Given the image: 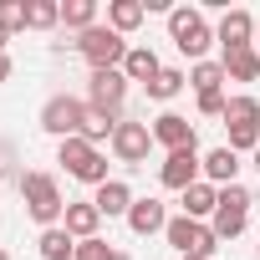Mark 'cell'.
I'll return each instance as SVG.
<instances>
[{
    "label": "cell",
    "instance_id": "cell-1",
    "mask_svg": "<svg viewBox=\"0 0 260 260\" xmlns=\"http://www.w3.org/2000/svg\"><path fill=\"white\" fill-rule=\"evenodd\" d=\"M21 199H26V214H31V219H36L41 230L61 224V214H67V199H61V184H56L51 174H41V169L21 174Z\"/></svg>",
    "mask_w": 260,
    "mask_h": 260
},
{
    "label": "cell",
    "instance_id": "cell-2",
    "mask_svg": "<svg viewBox=\"0 0 260 260\" xmlns=\"http://www.w3.org/2000/svg\"><path fill=\"white\" fill-rule=\"evenodd\" d=\"M56 164L77 179V184H92V189H102L112 174H107V153L97 148V143H87V138H61L56 143Z\"/></svg>",
    "mask_w": 260,
    "mask_h": 260
},
{
    "label": "cell",
    "instance_id": "cell-3",
    "mask_svg": "<svg viewBox=\"0 0 260 260\" xmlns=\"http://www.w3.org/2000/svg\"><path fill=\"white\" fill-rule=\"evenodd\" d=\"M169 36H174V46H179V51H184L189 61H209V46H214V31H209L204 11H189V6L169 11Z\"/></svg>",
    "mask_w": 260,
    "mask_h": 260
},
{
    "label": "cell",
    "instance_id": "cell-4",
    "mask_svg": "<svg viewBox=\"0 0 260 260\" xmlns=\"http://www.w3.org/2000/svg\"><path fill=\"white\" fill-rule=\"evenodd\" d=\"M77 51H82V61L92 67V72H112V67H122L127 61V36H117L112 26H92V31H82L77 36Z\"/></svg>",
    "mask_w": 260,
    "mask_h": 260
},
{
    "label": "cell",
    "instance_id": "cell-5",
    "mask_svg": "<svg viewBox=\"0 0 260 260\" xmlns=\"http://www.w3.org/2000/svg\"><path fill=\"white\" fill-rule=\"evenodd\" d=\"M224 127H230V148H235V153H255V148H260V102H255L250 92L230 97Z\"/></svg>",
    "mask_w": 260,
    "mask_h": 260
},
{
    "label": "cell",
    "instance_id": "cell-6",
    "mask_svg": "<svg viewBox=\"0 0 260 260\" xmlns=\"http://www.w3.org/2000/svg\"><path fill=\"white\" fill-rule=\"evenodd\" d=\"M250 189L245 184H224L219 189V209H214V219H209V230L219 235V245L224 240H235V235H245V224H250Z\"/></svg>",
    "mask_w": 260,
    "mask_h": 260
},
{
    "label": "cell",
    "instance_id": "cell-7",
    "mask_svg": "<svg viewBox=\"0 0 260 260\" xmlns=\"http://www.w3.org/2000/svg\"><path fill=\"white\" fill-rule=\"evenodd\" d=\"M164 235H169V245H174L179 255H199V260H209V255L219 250V235H214L204 219H189V214H174Z\"/></svg>",
    "mask_w": 260,
    "mask_h": 260
},
{
    "label": "cell",
    "instance_id": "cell-8",
    "mask_svg": "<svg viewBox=\"0 0 260 260\" xmlns=\"http://www.w3.org/2000/svg\"><path fill=\"white\" fill-rule=\"evenodd\" d=\"M82 122H87V102H82V97H67V92L46 97V107H41V127H46L56 143H61V138H77Z\"/></svg>",
    "mask_w": 260,
    "mask_h": 260
},
{
    "label": "cell",
    "instance_id": "cell-9",
    "mask_svg": "<svg viewBox=\"0 0 260 260\" xmlns=\"http://www.w3.org/2000/svg\"><path fill=\"white\" fill-rule=\"evenodd\" d=\"M127 82L122 77V67H112V72H92L87 77V107H107V112H122V102H127Z\"/></svg>",
    "mask_w": 260,
    "mask_h": 260
},
{
    "label": "cell",
    "instance_id": "cell-10",
    "mask_svg": "<svg viewBox=\"0 0 260 260\" xmlns=\"http://www.w3.org/2000/svg\"><path fill=\"white\" fill-rule=\"evenodd\" d=\"M204 179V158H199V148H179V153H169L164 164H158V184L164 189H189V184H199Z\"/></svg>",
    "mask_w": 260,
    "mask_h": 260
},
{
    "label": "cell",
    "instance_id": "cell-11",
    "mask_svg": "<svg viewBox=\"0 0 260 260\" xmlns=\"http://www.w3.org/2000/svg\"><path fill=\"white\" fill-rule=\"evenodd\" d=\"M148 148H153V127L148 122H117V133H112V158L117 164H143L148 158Z\"/></svg>",
    "mask_w": 260,
    "mask_h": 260
},
{
    "label": "cell",
    "instance_id": "cell-12",
    "mask_svg": "<svg viewBox=\"0 0 260 260\" xmlns=\"http://www.w3.org/2000/svg\"><path fill=\"white\" fill-rule=\"evenodd\" d=\"M214 41H219V56L255 46V16H250V11H224L219 26H214Z\"/></svg>",
    "mask_w": 260,
    "mask_h": 260
},
{
    "label": "cell",
    "instance_id": "cell-13",
    "mask_svg": "<svg viewBox=\"0 0 260 260\" xmlns=\"http://www.w3.org/2000/svg\"><path fill=\"white\" fill-rule=\"evenodd\" d=\"M153 143L169 148V153H179V148H199L194 122H189L184 112H158V117H153Z\"/></svg>",
    "mask_w": 260,
    "mask_h": 260
},
{
    "label": "cell",
    "instance_id": "cell-14",
    "mask_svg": "<svg viewBox=\"0 0 260 260\" xmlns=\"http://www.w3.org/2000/svg\"><path fill=\"white\" fill-rule=\"evenodd\" d=\"M61 224H67L72 240H97V230H102V209H97L92 199H77V204H67Z\"/></svg>",
    "mask_w": 260,
    "mask_h": 260
},
{
    "label": "cell",
    "instance_id": "cell-15",
    "mask_svg": "<svg viewBox=\"0 0 260 260\" xmlns=\"http://www.w3.org/2000/svg\"><path fill=\"white\" fill-rule=\"evenodd\" d=\"M127 230H133V235H158V230H169L164 199H133V209H127Z\"/></svg>",
    "mask_w": 260,
    "mask_h": 260
},
{
    "label": "cell",
    "instance_id": "cell-16",
    "mask_svg": "<svg viewBox=\"0 0 260 260\" xmlns=\"http://www.w3.org/2000/svg\"><path fill=\"white\" fill-rule=\"evenodd\" d=\"M235 174H240V153H235L230 143H219V148H209V153H204V179H209L214 189L235 184Z\"/></svg>",
    "mask_w": 260,
    "mask_h": 260
},
{
    "label": "cell",
    "instance_id": "cell-17",
    "mask_svg": "<svg viewBox=\"0 0 260 260\" xmlns=\"http://www.w3.org/2000/svg\"><path fill=\"white\" fill-rule=\"evenodd\" d=\"M92 204L102 209V219H112V214L127 219V209H133V189H127L122 179H107L102 189H92Z\"/></svg>",
    "mask_w": 260,
    "mask_h": 260
},
{
    "label": "cell",
    "instance_id": "cell-18",
    "mask_svg": "<svg viewBox=\"0 0 260 260\" xmlns=\"http://www.w3.org/2000/svg\"><path fill=\"white\" fill-rule=\"evenodd\" d=\"M179 199H184V214H189V219H214V209H219V189H214L209 179L189 184Z\"/></svg>",
    "mask_w": 260,
    "mask_h": 260
},
{
    "label": "cell",
    "instance_id": "cell-19",
    "mask_svg": "<svg viewBox=\"0 0 260 260\" xmlns=\"http://www.w3.org/2000/svg\"><path fill=\"white\" fill-rule=\"evenodd\" d=\"M117 122H122V112H107V107H87V122H82V133H77V138H87V143H112Z\"/></svg>",
    "mask_w": 260,
    "mask_h": 260
},
{
    "label": "cell",
    "instance_id": "cell-20",
    "mask_svg": "<svg viewBox=\"0 0 260 260\" xmlns=\"http://www.w3.org/2000/svg\"><path fill=\"white\" fill-rule=\"evenodd\" d=\"M158 72H164V61L153 56V46H133L127 61H122V77H127V82H143V87H148Z\"/></svg>",
    "mask_w": 260,
    "mask_h": 260
},
{
    "label": "cell",
    "instance_id": "cell-21",
    "mask_svg": "<svg viewBox=\"0 0 260 260\" xmlns=\"http://www.w3.org/2000/svg\"><path fill=\"white\" fill-rule=\"evenodd\" d=\"M143 16H148V6H143V0H112V6H107V26H112L117 36L138 31V26H143Z\"/></svg>",
    "mask_w": 260,
    "mask_h": 260
},
{
    "label": "cell",
    "instance_id": "cell-22",
    "mask_svg": "<svg viewBox=\"0 0 260 260\" xmlns=\"http://www.w3.org/2000/svg\"><path fill=\"white\" fill-rule=\"evenodd\" d=\"M219 67H224L230 82H255V77H260V51H255V46H245V51H224Z\"/></svg>",
    "mask_w": 260,
    "mask_h": 260
},
{
    "label": "cell",
    "instance_id": "cell-23",
    "mask_svg": "<svg viewBox=\"0 0 260 260\" xmlns=\"http://www.w3.org/2000/svg\"><path fill=\"white\" fill-rule=\"evenodd\" d=\"M36 250H41V260H77V240L67 235V224H51V230H41Z\"/></svg>",
    "mask_w": 260,
    "mask_h": 260
},
{
    "label": "cell",
    "instance_id": "cell-24",
    "mask_svg": "<svg viewBox=\"0 0 260 260\" xmlns=\"http://www.w3.org/2000/svg\"><path fill=\"white\" fill-rule=\"evenodd\" d=\"M61 26L67 31H92L97 26V0H67V6H61Z\"/></svg>",
    "mask_w": 260,
    "mask_h": 260
},
{
    "label": "cell",
    "instance_id": "cell-25",
    "mask_svg": "<svg viewBox=\"0 0 260 260\" xmlns=\"http://www.w3.org/2000/svg\"><path fill=\"white\" fill-rule=\"evenodd\" d=\"M224 82H230V77H224L219 61H194V67H189V87H194V92H224Z\"/></svg>",
    "mask_w": 260,
    "mask_h": 260
},
{
    "label": "cell",
    "instance_id": "cell-26",
    "mask_svg": "<svg viewBox=\"0 0 260 260\" xmlns=\"http://www.w3.org/2000/svg\"><path fill=\"white\" fill-rule=\"evenodd\" d=\"M184 82H189V72H179V67H164V72L148 82V97H153V102H174V97L184 92Z\"/></svg>",
    "mask_w": 260,
    "mask_h": 260
},
{
    "label": "cell",
    "instance_id": "cell-27",
    "mask_svg": "<svg viewBox=\"0 0 260 260\" xmlns=\"http://www.w3.org/2000/svg\"><path fill=\"white\" fill-rule=\"evenodd\" d=\"M26 26H31V31L61 26V6H56V0H26Z\"/></svg>",
    "mask_w": 260,
    "mask_h": 260
},
{
    "label": "cell",
    "instance_id": "cell-28",
    "mask_svg": "<svg viewBox=\"0 0 260 260\" xmlns=\"http://www.w3.org/2000/svg\"><path fill=\"white\" fill-rule=\"evenodd\" d=\"M112 255H117V250H112L102 235H97V240H77V260H112Z\"/></svg>",
    "mask_w": 260,
    "mask_h": 260
},
{
    "label": "cell",
    "instance_id": "cell-29",
    "mask_svg": "<svg viewBox=\"0 0 260 260\" xmlns=\"http://www.w3.org/2000/svg\"><path fill=\"white\" fill-rule=\"evenodd\" d=\"M224 107H230L224 92H199V112H204V117H219V122H224Z\"/></svg>",
    "mask_w": 260,
    "mask_h": 260
},
{
    "label": "cell",
    "instance_id": "cell-30",
    "mask_svg": "<svg viewBox=\"0 0 260 260\" xmlns=\"http://www.w3.org/2000/svg\"><path fill=\"white\" fill-rule=\"evenodd\" d=\"M0 16L11 31H26V0H0Z\"/></svg>",
    "mask_w": 260,
    "mask_h": 260
},
{
    "label": "cell",
    "instance_id": "cell-31",
    "mask_svg": "<svg viewBox=\"0 0 260 260\" xmlns=\"http://www.w3.org/2000/svg\"><path fill=\"white\" fill-rule=\"evenodd\" d=\"M11 72H16V61H11L6 51H0V82H11Z\"/></svg>",
    "mask_w": 260,
    "mask_h": 260
},
{
    "label": "cell",
    "instance_id": "cell-32",
    "mask_svg": "<svg viewBox=\"0 0 260 260\" xmlns=\"http://www.w3.org/2000/svg\"><path fill=\"white\" fill-rule=\"evenodd\" d=\"M6 41H11V26H6V16H0V51H6Z\"/></svg>",
    "mask_w": 260,
    "mask_h": 260
},
{
    "label": "cell",
    "instance_id": "cell-33",
    "mask_svg": "<svg viewBox=\"0 0 260 260\" xmlns=\"http://www.w3.org/2000/svg\"><path fill=\"white\" fill-rule=\"evenodd\" d=\"M250 158H255V174H260V148H255V153H250Z\"/></svg>",
    "mask_w": 260,
    "mask_h": 260
},
{
    "label": "cell",
    "instance_id": "cell-34",
    "mask_svg": "<svg viewBox=\"0 0 260 260\" xmlns=\"http://www.w3.org/2000/svg\"><path fill=\"white\" fill-rule=\"evenodd\" d=\"M112 260H133V255H122V250H117V255H112Z\"/></svg>",
    "mask_w": 260,
    "mask_h": 260
},
{
    "label": "cell",
    "instance_id": "cell-35",
    "mask_svg": "<svg viewBox=\"0 0 260 260\" xmlns=\"http://www.w3.org/2000/svg\"><path fill=\"white\" fill-rule=\"evenodd\" d=\"M179 260H199V255H179Z\"/></svg>",
    "mask_w": 260,
    "mask_h": 260
},
{
    "label": "cell",
    "instance_id": "cell-36",
    "mask_svg": "<svg viewBox=\"0 0 260 260\" xmlns=\"http://www.w3.org/2000/svg\"><path fill=\"white\" fill-rule=\"evenodd\" d=\"M0 260H11V255H6V250H0Z\"/></svg>",
    "mask_w": 260,
    "mask_h": 260
},
{
    "label": "cell",
    "instance_id": "cell-37",
    "mask_svg": "<svg viewBox=\"0 0 260 260\" xmlns=\"http://www.w3.org/2000/svg\"><path fill=\"white\" fill-rule=\"evenodd\" d=\"M255 51H260V41H255Z\"/></svg>",
    "mask_w": 260,
    "mask_h": 260
},
{
    "label": "cell",
    "instance_id": "cell-38",
    "mask_svg": "<svg viewBox=\"0 0 260 260\" xmlns=\"http://www.w3.org/2000/svg\"><path fill=\"white\" fill-rule=\"evenodd\" d=\"M255 255H260V250H255Z\"/></svg>",
    "mask_w": 260,
    "mask_h": 260
}]
</instances>
